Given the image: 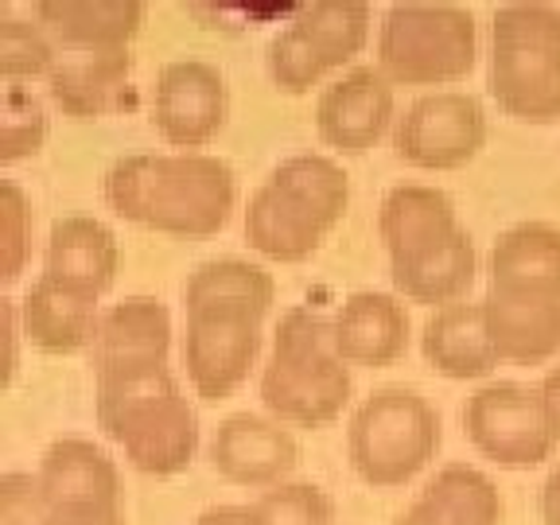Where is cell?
<instances>
[{
	"instance_id": "1",
	"label": "cell",
	"mask_w": 560,
	"mask_h": 525,
	"mask_svg": "<svg viewBox=\"0 0 560 525\" xmlns=\"http://www.w3.org/2000/svg\"><path fill=\"white\" fill-rule=\"evenodd\" d=\"M105 202L144 230L210 237L234 214L237 175L207 152H137L105 172Z\"/></svg>"
},
{
	"instance_id": "2",
	"label": "cell",
	"mask_w": 560,
	"mask_h": 525,
	"mask_svg": "<svg viewBox=\"0 0 560 525\" xmlns=\"http://www.w3.org/2000/svg\"><path fill=\"white\" fill-rule=\"evenodd\" d=\"M350 207V175L319 152L280 160L245 207V242L280 265H296L327 242Z\"/></svg>"
},
{
	"instance_id": "3",
	"label": "cell",
	"mask_w": 560,
	"mask_h": 525,
	"mask_svg": "<svg viewBox=\"0 0 560 525\" xmlns=\"http://www.w3.org/2000/svg\"><path fill=\"white\" fill-rule=\"evenodd\" d=\"M354 382L331 342V324L315 307H289L261 370V401L284 424L324 429L347 409Z\"/></svg>"
},
{
	"instance_id": "4",
	"label": "cell",
	"mask_w": 560,
	"mask_h": 525,
	"mask_svg": "<svg viewBox=\"0 0 560 525\" xmlns=\"http://www.w3.org/2000/svg\"><path fill=\"white\" fill-rule=\"evenodd\" d=\"M97 424L140 475H179L199 452V412L179 394L172 370L97 382Z\"/></svg>"
},
{
	"instance_id": "5",
	"label": "cell",
	"mask_w": 560,
	"mask_h": 525,
	"mask_svg": "<svg viewBox=\"0 0 560 525\" xmlns=\"http://www.w3.org/2000/svg\"><path fill=\"white\" fill-rule=\"evenodd\" d=\"M490 97L514 121L560 117V9L502 4L490 24Z\"/></svg>"
},
{
	"instance_id": "6",
	"label": "cell",
	"mask_w": 560,
	"mask_h": 525,
	"mask_svg": "<svg viewBox=\"0 0 560 525\" xmlns=\"http://www.w3.org/2000/svg\"><path fill=\"white\" fill-rule=\"evenodd\" d=\"M479 59L475 16L459 4H394L377 32V70L394 86H452Z\"/></svg>"
},
{
	"instance_id": "7",
	"label": "cell",
	"mask_w": 560,
	"mask_h": 525,
	"mask_svg": "<svg viewBox=\"0 0 560 525\" xmlns=\"http://www.w3.org/2000/svg\"><path fill=\"white\" fill-rule=\"evenodd\" d=\"M440 417L417 389L382 385L350 417V464L377 490L401 487L436 459Z\"/></svg>"
},
{
	"instance_id": "8",
	"label": "cell",
	"mask_w": 560,
	"mask_h": 525,
	"mask_svg": "<svg viewBox=\"0 0 560 525\" xmlns=\"http://www.w3.org/2000/svg\"><path fill=\"white\" fill-rule=\"evenodd\" d=\"M370 4L315 0L292 12L269 44V79L280 94H307L335 67L362 55L370 39Z\"/></svg>"
},
{
	"instance_id": "9",
	"label": "cell",
	"mask_w": 560,
	"mask_h": 525,
	"mask_svg": "<svg viewBox=\"0 0 560 525\" xmlns=\"http://www.w3.org/2000/svg\"><path fill=\"white\" fill-rule=\"evenodd\" d=\"M464 429L471 444L499 467H537L557 447L549 417H545L541 389L517 382H490L475 389L464 405Z\"/></svg>"
},
{
	"instance_id": "10",
	"label": "cell",
	"mask_w": 560,
	"mask_h": 525,
	"mask_svg": "<svg viewBox=\"0 0 560 525\" xmlns=\"http://www.w3.org/2000/svg\"><path fill=\"white\" fill-rule=\"evenodd\" d=\"M482 144H487V114L479 97L459 90L417 97L394 125L397 156L424 172H455L471 164Z\"/></svg>"
},
{
	"instance_id": "11",
	"label": "cell",
	"mask_w": 560,
	"mask_h": 525,
	"mask_svg": "<svg viewBox=\"0 0 560 525\" xmlns=\"http://www.w3.org/2000/svg\"><path fill=\"white\" fill-rule=\"evenodd\" d=\"M261 354V319L245 312H187L184 366L202 401H226Z\"/></svg>"
},
{
	"instance_id": "12",
	"label": "cell",
	"mask_w": 560,
	"mask_h": 525,
	"mask_svg": "<svg viewBox=\"0 0 560 525\" xmlns=\"http://www.w3.org/2000/svg\"><path fill=\"white\" fill-rule=\"evenodd\" d=\"M226 79L202 59H175L160 70L152 97V125L172 149L195 152L226 125Z\"/></svg>"
},
{
	"instance_id": "13",
	"label": "cell",
	"mask_w": 560,
	"mask_h": 525,
	"mask_svg": "<svg viewBox=\"0 0 560 525\" xmlns=\"http://www.w3.org/2000/svg\"><path fill=\"white\" fill-rule=\"evenodd\" d=\"M167 350H172L167 307L156 296H125L121 304L102 312L94 347L86 354L97 382H121L167 370Z\"/></svg>"
},
{
	"instance_id": "14",
	"label": "cell",
	"mask_w": 560,
	"mask_h": 525,
	"mask_svg": "<svg viewBox=\"0 0 560 525\" xmlns=\"http://www.w3.org/2000/svg\"><path fill=\"white\" fill-rule=\"evenodd\" d=\"M394 121V82L377 67H354L319 94L315 125L331 149L362 156Z\"/></svg>"
},
{
	"instance_id": "15",
	"label": "cell",
	"mask_w": 560,
	"mask_h": 525,
	"mask_svg": "<svg viewBox=\"0 0 560 525\" xmlns=\"http://www.w3.org/2000/svg\"><path fill=\"white\" fill-rule=\"evenodd\" d=\"M210 464L226 482L272 490L300 464V444L289 429H280V420L234 412L210 440Z\"/></svg>"
},
{
	"instance_id": "16",
	"label": "cell",
	"mask_w": 560,
	"mask_h": 525,
	"mask_svg": "<svg viewBox=\"0 0 560 525\" xmlns=\"http://www.w3.org/2000/svg\"><path fill=\"white\" fill-rule=\"evenodd\" d=\"M499 362L541 366L560 354V300L490 289L479 300Z\"/></svg>"
},
{
	"instance_id": "17",
	"label": "cell",
	"mask_w": 560,
	"mask_h": 525,
	"mask_svg": "<svg viewBox=\"0 0 560 525\" xmlns=\"http://www.w3.org/2000/svg\"><path fill=\"white\" fill-rule=\"evenodd\" d=\"M35 20L67 55L129 51L144 24L140 0H44Z\"/></svg>"
},
{
	"instance_id": "18",
	"label": "cell",
	"mask_w": 560,
	"mask_h": 525,
	"mask_svg": "<svg viewBox=\"0 0 560 525\" xmlns=\"http://www.w3.org/2000/svg\"><path fill=\"white\" fill-rule=\"evenodd\" d=\"M331 342L347 366H394L409 347V312L385 292H354L335 312Z\"/></svg>"
},
{
	"instance_id": "19",
	"label": "cell",
	"mask_w": 560,
	"mask_h": 525,
	"mask_svg": "<svg viewBox=\"0 0 560 525\" xmlns=\"http://www.w3.org/2000/svg\"><path fill=\"white\" fill-rule=\"evenodd\" d=\"M20 324L44 354H79L94 347L102 312L94 292L62 284L44 272L20 300Z\"/></svg>"
},
{
	"instance_id": "20",
	"label": "cell",
	"mask_w": 560,
	"mask_h": 525,
	"mask_svg": "<svg viewBox=\"0 0 560 525\" xmlns=\"http://www.w3.org/2000/svg\"><path fill=\"white\" fill-rule=\"evenodd\" d=\"M39 490L51 510L70 506H121V475L97 444L62 436L39 459Z\"/></svg>"
},
{
	"instance_id": "21",
	"label": "cell",
	"mask_w": 560,
	"mask_h": 525,
	"mask_svg": "<svg viewBox=\"0 0 560 525\" xmlns=\"http://www.w3.org/2000/svg\"><path fill=\"white\" fill-rule=\"evenodd\" d=\"M117 269H121V245L102 219L67 214L51 226L44 249L47 277L102 296L105 289H114Z\"/></svg>"
},
{
	"instance_id": "22",
	"label": "cell",
	"mask_w": 560,
	"mask_h": 525,
	"mask_svg": "<svg viewBox=\"0 0 560 525\" xmlns=\"http://www.w3.org/2000/svg\"><path fill=\"white\" fill-rule=\"evenodd\" d=\"M129 51H102V55H59L47 90L55 105L74 121H97L105 114H117L129 105Z\"/></svg>"
},
{
	"instance_id": "23",
	"label": "cell",
	"mask_w": 560,
	"mask_h": 525,
	"mask_svg": "<svg viewBox=\"0 0 560 525\" xmlns=\"http://www.w3.org/2000/svg\"><path fill=\"white\" fill-rule=\"evenodd\" d=\"M394 525H502V494L479 467L447 464Z\"/></svg>"
},
{
	"instance_id": "24",
	"label": "cell",
	"mask_w": 560,
	"mask_h": 525,
	"mask_svg": "<svg viewBox=\"0 0 560 525\" xmlns=\"http://www.w3.org/2000/svg\"><path fill=\"white\" fill-rule=\"evenodd\" d=\"M377 230H382V242L389 249V261H405L420 249L447 242L464 226L455 219V202L440 187L401 184L382 199Z\"/></svg>"
},
{
	"instance_id": "25",
	"label": "cell",
	"mask_w": 560,
	"mask_h": 525,
	"mask_svg": "<svg viewBox=\"0 0 560 525\" xmlns=\"http://www.w3.org/2000/svg\"><path fill=\"white\" fill-rule=\"evenodd\" d=\"M490 289L560 300V230L517 222L490 249Z\"/></svg>"
},
{
	"instance_id": "26",
	"label": "cell",
	"mask_w": 560,
	"mask_h": 525,
	"mask_svg": "<svg viewBox=\"0 0 560 525\" xmlns=\"http://www.w3.org/2000/svg\"><path fill=\"white\" fill-rule=\"evenodd\" d=\"M420 350L436 374L452 377V382H467V377H487L499 366L494 342L487 331V315L482 304H447L436 307L424 335H420Z\"/></svg>"
},
{
	"instance_id": "27",
	"label": "cell",
	"mask_w": 560,
	"mask_h": 525,
	"mask_svg": "<svg viewBox=\"0 0 560 525\" xmlns=\"http://www.w3.org/2000/svg\"><path fill=\"white\" fill-rule=\"evenodd\" d=\"M475 269H479V254H475L467 230L432 245V249L405 257V261H389V277H394L397 292L432 307L459 304V296L475 284Z\"/></svg>"
},
{
	"instance_id": "28",
	"label": "cell",
	"mask_w": 560,
	"mask_h": 525,
	"mask_svg": "<svg viewBox=\"0 0 560 525\" xmlns=\"http://www.w3.org/2000/svg\"><path fill=\"white\" fill-rule=\"evenodd\" d=\"M277 300L272 277L254 261H237V257H219V261H202L184 284V307L187 312H245L265 319Z\"/></svg>"
},
{
	"instance_id": "29",
	"label": "cell",
	"mask_w": 560,
	"mask_h": 525,
	"mask_svg": "<svg viewBox=\"0 0 560 525\" xmlns=\"http://www.w3.org/2000/svg\"><path fill=\"white\" fill-rule=\"evenodd\" d=\"M55 62V39L44 32L39 20L4 16L0 20V74L9 86H24L32 79H51Z\"/></svg>"
},
{
	"instance_id": "30",
	"label": "cell",
	"mask_w": 560,
	"mask_h": 525,
	"mask_svg": "<svg viewBox=\"0 0 560 525\" xmlns=\"http://www.w3.org/2000/svg\"><path fill=\"white\" fill-rule=\"evenodd\" d=\"M47 140V109L27 86H4L0 105V164L32 160Z\"/></svg>"
},
{
	"instance_id": "31",
	"label": "cell",
	"mask_w": 560,
	"mask_h": 525,
	"mask_svg": "<svg viewBox=\"0 0 560 525\" xmlns=\"http://www.w3.org/2000/svg\"><path fill=\"white\" fill-rule=\"evenodd\" d=\"M265 525H331L335 502L315 482H280L254 502Z\"/></svg>"
},
{
	"instance_id": "32",
	"label": "cell",
	"mask_w": 560,
	"mask_h": 525,
	"mask_svg": "<svg viewBox=\"0 0 560 525\" xmlns=\"http://www.w3.org/2000/svg\"><path fill=\"white\" fill-rule=\"evenodd\" d=\"M0 254H4L0 280L12 284V280H20L27 254H32V207H27V195L20 191V184H12V179L0 184Z\"/></svg>"
},
{
	"instance_id": "33",
	"label": "cell",
	"mask_w": 560,
	"mask_h": 525,
	"mask_svg": "<svg viewBox=\"0 0 560 525\" xmlns=\"http://www.w3.org/2000/svg\"><path fill=\"white\" fill-rule=\"evenodd\" d=\"M47 506L39 479L24 471H9L0 479V525H47Z\"/></svg>"
},
{
	"instance_id": "34",
	"label": "cell",
	"mask_w": 560,
	"mask_h": 525,
	"mask_svg": "<svg viewBox=\"0 0 560 525\" xmlns=\"http://www.w3.org/2000/svg\"><path fill=\"white\" fill-rule=\"evenodd\" d=\"M47 525H125L121 506H70L51 510Z\"/></svg>"
},
{
	"instance_id": "35",
	"label": "cell",
	"mask_w": 560,
	"mask_h": 525,
	"mask_svg": "<svg viewBox=\"0 0 560 525\" xmlns=\"http://www.w3.org/2000/svg\"><path fill=\"white\" fill-rule=\"evenodd\" d=\"M0 312H4V342H9V354H4V385H12L16 377V347H20V335H24V324H20V300H0Z\"/></svg>"
},
{
	"instance_id": "36",
	"label": "cell",
	"mask_w": 560,
	"mask_h": 525,
	"mask_svg": "<svg viewBox=\"0 0 560 525\" xmlns=\"http://www.w3.org/2000/svg\"><path fill=\"white\" fill-rule=\"evenodd\" d=\"M195 525H265V517L257 514V506H210L195 517Z\"/></svg>"
},
{
	"instance_id": "37",
	"label": "cell",
	"mask_w": 560,
	"mask_h": 525,
	"mask_svg": "<svg viewBox=\"0 0 560 525\" xmlns=\"http://www.w3.org/2000/svg\"><path fill=\"white\" fill-rule=\"evenodd\" d=\"M541 405H545V417H549L552 432L560 440V366H552L541 382Z\"/></svg>"
},
{
	"instance_id": "38",
	"label": "cell",
	"mask_w": 560,
	"mask_h": 525,
	"mask_svg": "<svg viewBox=\"0 0 560 525\" xmlns=\"http://www.w3.org/2000/svg\"><path fill=\"white\" fill-rule=\"evenodd\" d=\"M541 522L560 525V467H552V475L541 487Z\"/></svg>"
}]
</instances>
